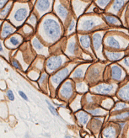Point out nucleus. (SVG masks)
Segmentation results:
<instances>
[{
  "instance_id": "nucleus-15",
  "label": "nucleus",
  "mask_w": 129,
  "mask_h": 138,
  "mask_svg": "<svg viewBox=\"0 0 129 138\" xmlns=\"http://www.w3.org/2000/svg\"><path fill=\"white\" fill-rule=\"evenodd\" d=\"M56 9H57V14H58L62 19H65L66 17L68 16V10H67L66 8L64 7V6L62 5V4H58V5H57Z\"/></svg>"
},
{
  "instance_id": "nucleus-9",
  "label": "nucleus",
  "mask_w": 129,
  "mask_h": 138,
  "mask_svg": "<svg viewBox=\"0 0 129 138\" xmlns=\"http://www.w3.org/2000/svg\"><path fill=\"white\" fill-rule=\"evenodd\" d=\"M118 96L123 100H129V84L122 88L118 92Z\"/></svg>"
},
{
  "instance_id": "nucleus-14",
  "label": "nucleus",
  "mask_w": 129,
  "mask_h": 138,
  "mask_svg": "<svg viewBox=\"0 0 129 138\" xmlns=\"http://www.w3.org/2000/svg\"><path fill=\"white\" fill-rule=\"evenodd\" d=\"M105 54H106V56L111 61L119 60L120 58H122V57L123 56V53H122V52H107V51H106V52H105Z\"/></svg>"
},
{
  "instance_id": "nucleus-2",
  "label": "nucleus",
  "mask_w": 129,
  "mask_h": 138,
  "mask_svg": "<svg viewBox=\"0 0 129 138\" xmlns=\"http://www.w3.org/2000/svg\"><path fill=\"white\" fill-rule=\"evenodd\" d=\"M63 63V58L61 56H51L46 61V68L49 72L57 70Z\"/></svg>"
},
{
  "instance_id": "nucleus-6",
  "label": "nucleus",
  "mask_w": 129,
  "mask_h": 138,
  "mask_svg": "<svg viewBox=\"0 0 129 138\" xmlns=\"http://www.w3.org/2000/svg\"><path fill=\"white\" fill-rule=\"evenodd\" d=\"M28 14V10L25 8H20L14 13V20L17 21H23L26 18Z\"/></svg>"
},
{
  "instance_id": "nucleus-3",
  "label": "nucleus",
  "mask_w": 129,
  "mask_h": 138,
  "mask_svg": "<svg viewBox=\"0 0 129 138\" xmlns=\"http://www.w3.org/2000/svg\"><path fill=\"white\" fill-rule=\"evenodd\" d=\"M70 72V67H65V68L62 69L61 71H59L58 73H57L54 76L51 77V82L55 85H58V84L63 81V79H65V78L68 75Z\"/></svg>"
},
{
  "instance_id": "nucleus-23",
  "label": "nucleus",
  "mask_w": 129,
  "mask_h": 138,
  "mask_svg": "<svg viewBox=\"0 0 129 138\" xmlns=\"http://www.w3.org/2000/svg\"><path fill=\"white\" fill-rule=\"evenodd\" d=\"M68 52H69L71 54H74L77 49L76 43L74 41H70V43L68 44Z\"/></svg>"
},
{
  "instance_id": "nucleus-34",
  "label": "nucleus",
  "mask_w": 129,
  "mask_h": 138,
  "mask_svg": "<svg viewBox=\"0 0 129 138\" xmlns=\"http://www.w3.org/2000/svg\"><path fill=\"white\" fill-rule=\"evenodd\" d=\"M74 26H75V20H72V22H71L69 27H68V31H72L73 29L74 28Z\"/></svg>"
},
{
  "instance_id": "nucleus-17",
  "label": "nucleus",
  "mask_w": 129,
  "mask_h": 138,
  "mask_svg": "<svg viewBox=\"0 0 129 138\" xmlns=\"http://www.w3.org/2000/svg\"><path fill=\"white\" fill-rule=\"evenodd\" d=\"M76 116H77V118H78L79 121L80 123H82V124H84V125L88 122L89 118V115H88L86 113H85L84 111H80V112H79V113H77Z\"/></svg>"
},
{
  "instance_id": "nucleus-39",
  "label": "nucleus",
  "mask_w": 129,
  "mask_h": 138,
  "mask_svg": "<svg viewBox=\"0 0 129 138\" xmlns=\"http://www.w3.org/2000/svg\"><path fill=\"white\" fill-rule=\"evenodd\" d=\"M65 138H70V137H68V136H66Z\"/></svg>"
},
{
  "instance_id": "nucleus-7",
  "label": "nucleus",
  "mask_w": 129,
  "mask_h": 138,
  "mask_svg": "<svg viewBox=\"0 0 129 138\" xmlns=\"http://www.w3.org/2000/svg\"><path fill=\"white\" fill-rule=\"evenodd\" d=\"M122 76V69L119 66L114 65L111 67V77L116 80H120Z\"/></svg>"
},
{
  "instance_id": "nucleus-11",
  "label": "nucleus",
  "mask_w": 129,
  "mask_h": 138,
  "mask_svg": "<svg viewBox=\"0 0 129 138\" xmlns=\"http://www.w3.org/2000/svg\"><path fill=\"white\" fill-rule=\"evenodd\" d=\"M94 25H95V21L92 20V19H89V20L84 21L82 25H80V29H82L83 30H89V29L93 28Z\"/></svg>"
},
{
  "instance_id": "nucleus-36",
  "label": "nucleus",
  "mask_w": 129,
  "mask_h": 138,
  "mask_svg": "<svg viewBox=\"0 0 129 138\" xmlns=\"http://www.w3.org/2000/svg\"><path fill=\"white\" fill-rule=\"evenodd\" d=\"M19 93H20V95L24 99H25V100H28V98H27V96H26V95H25V93H24L22 92V91H19Z\"/></svg>"
},
{
  "instance_id": "nucleus-33",
  "label": "nucleus",
  "mask_w": 129,
  "mask_h": 138,
  "mask_svg": "<svg viewBox=\"0 0 129 138\" xmlns=\"http://www.w3.org/2000/svg\"><path fill=\"white\" fill-rule=\"evenodd\" d=\"M90 113H92L93 114H102V111H101V110H90Z\"/></svg>"
},
{
  "instance_id": "nucleus-28",
  "label": "nucleus",
  "mask_w": 129,
  "mask_h": 138,
  "mask_svg": "<svg viewBox=\"0 0 129 138\" xmlns=\"http://www.w3.org/2000/svg\"><path fill=\"white\" fill-rule=\"evenodd\" d=\"M129 116V112H125V113L120 114L118 115H116L115 118L116 119H126Z\"/></svg>"
},
{
  "instance_id": "nucleus-35",
  "label": "nucleus",
  "mask_w": 129,
  "mask_h": 138,
  "mask_svg": "<svg viewBox=\"0 0 129 138\" xmlns=\"http://www.w3.org/2000/svg\"><path fill=\"white\" fill-rule=\"evenodd\" d=\"M123 63H124V65H125L126 67H129V57H127V58L124 59Z\"/></svg>"
},
{
  "instance_id": "nucleus-19",
  "label": "nucleus",
  "mask_w": 129,
  "mask_h": 138,
  "mask_svg": "<svg viewBox=\"0 0 129 138\" xmlns=\"http://www.w3.org/2000/svg\"><path fill=\"white\" fill-rule=\"evenodd\" d=\"M105 18H106V22L108 23V24L117 25H121V22H120V20H118V19L116 18V17H113V16H106Z\"/></svg>"
},
{
  "instance_id": "nucleus-8",
  "label": "nucleus",
  "mask_w": 129,
  "mask_h": 138,
  "mask_svg": "<svg viewBox=\"0 0 129 138\" xmlns=\"http://www.w3.org/2000/svg\"><path fill=\"white\" fill-rule=\"evenodd\" d=\"M15 31V29L14 28L13 26H11L8 23H4L3 26V30H2L1 33V36L3 38L7 37L8 35L14 33Z\"/></svg>"
},
{
  "instance_id": "nucleus-13",
  "label": "nucleus",
  "mask_w": 129,
  "mask_h": 138,
  "mask_svg": "<svg viewBox=\"0 0 129 138\" xmlns=\"http://www.w3.org/2000/svg\"><path fill=\"white\" fill-rule=\"evenodd\" d=\"M103 136L105 138H115L116 137V130L112 126L106 127L103 131Z\"/></svg>"
},
{
  "instance_id": "nucleus-37",
  "label": "nucleus",
  "mask_w": 129,
  "mask_h": 138,
  "mask_svg": "<svg viewBox=\"0 0 129 138\" xmlns=\"http://www.w3.org/2000/svg\"><path fill=\"white\" fill-rule=\"evenodd\" d=\"M7 3V1H0V8H3L4 5H5V3Z\"/></svg>"
},
{
  "instance_id": "nucleus-25",
  "label": "nucleus",
  "mask_w": 129,
  "mask_h": 138,
  "mask_svg": "<svg viewBox=\"0 0 129 138\" xmlns=\"http://www.w3.org/2000/svg\"><path fill=\"white\" fill-rule=\"evenodd\" d=\"M9 41L11 42V44H13L14 46H17V45H19V44L20 43L21 40L19 39L18 36H12L9 39Z\"/></svg>"
},
{
  "instance_id": "nucleus-5",
  "label": "nucleus",
  "mask_w": 129,
  "mask_h": 138,
  "mask_svg": "<svg viewBox=\"0 0 129 138\" xmlns=\"http://www.w3.org/2000/svg\"><path fill=\"white\" fill-rule=\"evenodd\" d=\"M60 93H61L62 96L63 98H65V99H68V98L71 97V95H72V93H73V87L70 82H66L62 86Z\"/></svg>"
},
{
  "instance_id": "nucleus-21",
  "label": "nucleus",
  "mask_w": 129,
  "mask_h": 138,
  "mask_svg": "<svg viewBox=\"0 0 129 138\" xmlns=\"http://www.w3.org/2000/svg\"><path fill=\"white\" fill-rule=\"evenodd\" d=\"M84 75V70L82 67H79L76 70V71H74V73H73V78H82Z\"/></svg>"
},
{
  "instance_id": "nucleus-20",
  "label": "nucleus",
  "mask_w": 129,
  "mask_h": 138,
  "mask_svg": "<svg viewBox=\"0 0 129 138\" xmlns=\"http://www.w3.org/2000/svg\"><path fill=\"white\" fill-rule=\"evenodd\" d=\"M123 4H124V2H122V1H116V2H114L112 8H111L112 12H116V11L120 10V9H121V8L123 6Z\"/></svg>"
},
{
  "instance_id": "nucleus-27",
  "label": "nucleus",
  "mask_w": 129,
  "mask_h": 138,
  "mask_svg": "<svg viewBox=\"0 0 129 138\" xmlns=\"http://www.w3.org/2000/svg\"><path fill=\"white\" fill-rule=\"evenodd\" d=\"M128 107V105H126V104H123V103H118L117 105H116L115 109L114 110H122V109H124V108H127Z\"/></svg>"
},
{
  "instance_id": "nucleus-10",
  "label": "nucleus",
  "mask_w": 129,
  "mask_h": 138,
  "mask_svg": "<svg viewBox=\"0 0 129 138\" xmlns=\"http://www.w3.org/2000/svg\"><path fill=\"white\" fill-rule=\"evenodd\" d=\"M106 43L107 46H109L110 47H112L115 49H120L121 48V46H120V43L117 40H116L115 38L112 36L107 37L106 40Z\"/></svg>"
},
{
  "instance_id": "nucleus-22",
  "label": "nucleus",
  "mask_w": 129,
  "mask_h": 138,
  "mask_svg": "<svg viewBox=\"0 0 129 138\" xmlns=\"http://www.w3.org/2000/svg\"><path fill=\"white\" fill-rule=\"evenodd\" d=\"M32 43H33L34 47H35L36 50H42L43 49V46L42 45V43L39 41V40H38L37 38H35V39L33 40V41H32Z\"/></svg>"
},
{
  "instance_id": "nucleus-4",
  "label": "nucleus",
  "mask_w": 129,
  "mask_h": 138,
  "mask_svg": "<svg viewBox=\"0 0 129 138\" xmlns=\"http://www.w3.org/2000/svg\"><path fill=\"white\" fill-rule=\"evenodd\" d=\"M114 86L112 84H100V85L94 87L93 91L100 94H106V93H111L113 90Z\"/></svg>"
},
{
  "instance_id": "nucleus-31",
  "label": "nucleus",
  "mask_w": 129,
  "mask_h": 138,
  "mask_svg": "<svg viewBox=\"0 0 129 138\" xmlns=\"http://www.w3.org/2000/svg\"><path fill=\"white\" fill-rule=\"evenodd\" d=\"M12 63H13V66H14V67H15V68L19 69V70H21V67H20V63H19L16 60H14V61H13Z\"/></svg>"
},
{
  "instance_id": "nucleus-29",
  "label": "nucleus",
  "mask_w": 129,
  "mask_h": 138,
  "mask_svg": "<svg viewBox=\"0 0 129 138\" xmlns=\"http://www.w3.org/2000/svg\"><path fill=\"white\" fill-rule=\"evenodd\" d=\"M96 3H97V4H98L99 6H100V7L104 8L105 6L108 4L109 1H97V2H96Z\"/></svg>"
},
{
  "instance_id": "nucleus-26",
  "label": "nucleus",
  "mask_w": 129,
  "mask_h": 138,
  "mask_svg": "<svg viewBox=\"0 0 129 138\" xmlns=\"http://www.w3.org/2000/svg\"><path fill=\"white\" fill-rule=\"evenodd\" d=\"M46 103H47V105H48V108H49V110H50L51 113L52 114H54V115H58V114H57V110H56V109L51 105L50 103H49L48 100H46Z\"/></svg>"
},
{
  "instance_id": "nucleus-38",
  "label": "nucleus",
  "mask_w": 129,
  "mask_h": 138,
  "mask_svg": "<svg viewBox=\"0 0 129 138\" xmlns=\"http://www.w3.org/2000/svg\"><path fill=\"white\" fill-rule=\"evenodd\" d=\"M1 51H3V47H2L1 42H0V52H1Z\"/></svg>"
},
{
  "instance_id": "nucleus-24",
  "label": "nucleus",
  "mask_w": 129,
  "mask_h": 138,
  "mask_svg": "<svg viewBox=\"0 0 129 138\" xmlns=\"http://www.w3.org/2000/svg\"><path fill=\"white\" fill-rule=\"evenodd\" d=\"M10 8H11V4H8L7 7L2 10L1 13H0V16H1V18H5V17L7 16V14H8V12H9Z\"/></svg>"
},
{
  "instance_id": "nucleus-32",
  "label": "nucleus",
  "mask_w": 129,
  "mask_h": 138,
  "mask_svg": "<svg viewBox=\"0 0 129 138\" xmlns=\"http://www.w3.org/2000/svg\"><path fill=\"white\" fill-rule=\"evenodd\" d=\"M29 21H30V22H31L33 25H36V16L34 15V14H32V15L31 16V18H30Z\"/></svg>"
},
{
  "instance_id": "nucleus-18",
  "label": "nucleus",
  "mask_w": 129,
  "mask_h": 138,
  "mask_svg": "<svg viewBox=\"0 0 129 138\" xmlns=\"http://www.w3.org/2000/svg\"><path fill=\"white\" fill-rule=\"evenodd\" d=\"M79 41H80V44L82 45L84 48L87 49L89 47L90 39H89V35H81V36L79 37Z\"/></svg>"
},
{
  "instance_id": "nucleus-30",
  "label": "nucleus",
  "mask_w": 129,
  "mask_h": 138,
  "mask_svg": "<svg viewBox=\"0 0 129 138\" xmlns=\"http://www.w3.org/2000/svg\"><path fill=\"white\" fill-rule=\"evenodd\" d=\"M7 95H8V98L10 99L11 101H13L14 99V93L11 90H8L7 91Z\"/></svg>"
},
{
  "instance_id": "nucleus-1",
  "label": "nucleus",
  "mask_w": 129,
  "mask_h": 138,
  "mask_svg": "<svg viewBox=\"0 0 129 138\" xmlns=\"http://www.w3.org/2000/svg\"><path fill=\"white\" fill-rule=\"evenodd\" d=\"M43 28L45 33L48 37L52 40H57L59 37L61 30L58 23L53 19H46L43 22Z\"/></svg>"
},
{
  "instance_id": "nucleus-16",
  "label": "nucleus",
  "mask_w": 129,
  "mask_h": 138,
  "mask_svg": "<svg viewBox=\"0 0 129 138\" xmlns=\"http://www.w3.org/2000/svg\"><path fill=\"white\" fill-rule=\"evenodd\" d=\"M50 2L49 1H38L36 7L40 11H46L50 7Z\"/></svg>"
},
{
  "instance_id": "nucleus-12",
  "label": "nucleus",
  "mask_w": 129,
  "mask_h": 138,
  "mask_svg": "<svg viewBox=\"0 0 129 138\" xmlns=\"http://www.w3.org/2000/svg\"><path fill=\"white\" fill-rule=\"evenodd\" d=\"M101 35L100 33H95L93 36V45L95 51H98L101 46Z\"/></svg>"
}]
</instances>
